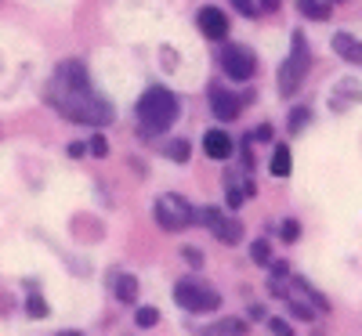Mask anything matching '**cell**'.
I'll return each instance as SVG.
<instances>
[{"label":"cell","mask_w":362,"mask_h":336,"mask_svg":"<svg viewBox=\"0 0 362 336\" xmlns=\"http://www.w3.org/2000/svg\"><path fill=\"white\" fill-rule=\"evenodd\" d=\"M25 311L33 315V318H47V300L33 289V293H29V300H25Z\"/></svg>","instance_id":"obj_21"},{"label":"cell","mask_w":362,"mask_h":336,"mask_svg":"<svg viewBox=\"0 0 362 336\" xmlns=\"http://www.w3.org/2000/svg\"><path fill=\"white\" fill-rule=\"evenodd\" d=\"M181 260H185L189 268H203V250H196V246H181Z\"/></svg>","instance_id":"obj_25"},{"label":"cell","mask_w":362,"mask_h":336,"mask_svg":"<svg viewBox=\"0 0 362 336\" xmlns=\"http://www.w3.org/2000/svg\"><path fill=\"white\" fill-rule=\"evenodd\" d=\"M257 11H279V0H257Z\"/></svg>","instance_id":"obj_30"},{"label":"cell","mask_w":362,"mask_h":336,"mask_svg":"<svg viewBox=\"0 0 362 336\" xmlns=\"http://www.w3.org/2000/svg\"><path fill=\"white\" fill-rule=\"evenodd\" d=\"M177 112H181V102H177L174 90L153 83V87H148L145 95L138 98V134H141V138L163 134L174 119H177Z\"/></svg>","instance_id":"obj_2"},{"label":"cell","mask_w":362,"mask_h":336,"mask_svg":"<svg viewBox=\"0 0 362 336\" xmlns=\"http://www.w3.org/2000/svg\"><path fill=\"white\" fill-rule=\"evenodd\" d=\"M218 62H221V73L235 83H247L254 73H257V58L247 44H225L221 54H218Z\"/></svg>","instance_id":"obj_6"},{"label":"cell","mask_w":362,"mask_h":336,"mask_svg":"<svg viewBox=\"0 0 362 336\" xmlns=\"http://www.w3.org/2000/svg\"><path fill=\"white\" fill-rule=\"evenodd\" d=\"M174 304L185 308L192 315H206V311H218L221 308V293L210 286V282H199V279H181L174 286Z\"/></svg>","instance_id":"obj_4"},{"label":"cell","mask_w":362,"mask_h":336,"mask_svg":"<svg viewBox=\"0 0 362 336\" xmlns=\"http://www.w3.org/2000/svg\"><path fill=\"white\" fill-rule=\"evenodd\" d=\"M163 156H167L170 163H189L192 145H189L185 138H174V141H167V145H163Z\"/></svg>","instance_id":"obj_16"},{"label":"cell","mask_w":362,"mask_h":336,"mask_svg":"<svg viewBox=\"0 0 362 336\" xmlns=\"http://www.w3.org/2000/svg\"><path fill=\"white\" fill-rule=\"evenodd\" d=\"M112 296H116L119 304H134V300H138V279H134V275L116 271V275H112Z\"/></svg>","instance_id":"obj_13"},{"label":"cell","mask_w":362,"mask_h":336,"mask_svg":"<svg viewBox=\"0 0 362 336\" xmlns=\"http://www.w3.org/2000/svg\"><path fill=\"white\" fill-rule=\"evenodd\" d=\"M243 332H247L243 318H218V322L196 329V336H243Z\"/></svg>","instance_id":"obj_12"},{"label":"cell","mask_w":362,"mask_h":336,"mask_svg":"<svg viewBox=\"0 0 362 336\" xmlns=\"http://www.w3.org/2000/svg\"><path fill=\"white\" fill-rule=\"evenodd\" d=\"M300 239V224L297 221H283V242H297Z\"/></svg>","instance_id":"obj_28"},{"label":"cell","mask_w":362,"mask_h":336,"mask_svg":"<svg viewBox=\"0 0 362 336\" xmlns=\"http://www.w3.org/2000/svg\"><path fill=\"white\" fill-rule=\"evenodd\" d=\"M355 102H362V83H355V80H341L334 90H329V98H326L329 112H348Z\"/></svg>","instance_id":"obj_10"},{"label":"cell","mask_w":362,"mask_h":336,"mask_svg":"<svg viewBox=\"0 0 362 336\" xmlns=\"http://www.w3.org/2000/svg\"><path fill=\"white\" fill-rule=\"evenodd\" d=\"M268 170H272V177H286V174H290V148H286V145H276Z\"/></svg>","instance_id":"obj_17"},{"label":"cell","mask_w":362,"mask_h":336,"mask_svg":"<svg viewBox=\"0 0 362 336\" xmlns=\"http://www.w3.org/2000/svg\"><path fill=\"white\" fill-rule=\"evenodd\" d=\"M58 336H83V332H58Z\"/></svg>","instance_id":"obj_32"},{"label":"cell","mask_w":362,"mask_h":336,"mask_svg":"<svg viewBox=\"0 0 362 336\" xmlns=\"http://www.w3.org/2000/svg\"><path fill=\"white\" fill-rule=\"evenodd\" d=\"M196 25H199V33H203L206 40H225V37H228V18H225V11L210 8V4H203V8L196 11Z\"/></svg>","instance_id":"obj_8"},{"label":"cell","mask_w":362,"mask_h":336,"mask_svg":"<svg viewBox=\"0 0 362 336\" xmlns=\"http://www.w3.org/2000/svg\"><path fill=\"white\" fill-rule=\"evenodd\" d=\"M293 289H297V293H305V296H308V300L315 304L319 311H329V300H326L322 293H315V286H312L308 279H293Z\"/></svg>","instance_id":"obj_19"},{"label":"cell","mask_w":362,"mask_h":336,"mask_svg":"<svg viewBox=\"0 0 362 336\" xmlns=\"http://www.w3.org/2000/svg\"><path fill=\"white\" fill-rule=\"evenodd\" d=\"M232 148H235V141H232L225 131H206V134H203V152H206V160H228Z\"/></svg>","instance_id":"obj_11"},{"label":"cell","mask_w":362,"mask_h":336,"mask_svg":"<svg viewBox=\"0 0 362 336\" xmlns=\"http://www.w3.org/2000/svg\"><path fill=\"white\" fill-rule=\"evenodd\" d=\"M264 322H268V329L276 332V336H297V332L290 329V322H283V318H272V315H268Z\"/></svg>","instance_id":"obj_26"},{"label":"cell","mask_w":362,"mask_h":336,"mask_svg":"<svg viewBox=\"0 0 362 336\" xmlns=\"http://www.w3.org/2000/svg\"><path fill=\"white\" fill-rule=\"evenodd\" d=\"M87 152H90L95 160H105V156H109V141H105L102 134H95V138L87 141Z\"/></svg>","instance_id":"obj_23"},{"label":"cell","mask_w":362,"mask_h":336,"mask_svg":"<svg viewBox=\"0 0 362 336\" xmlns=\"http://www.w3.org/2000/svg\"><path fill=\"white\" fill-rule=\"evenodd\" d=\"M250 260H254V264H261V268H268V264H272V246H268V239H257L254 246H250Z\"/></svg>","instance_id":"obj_20"},{"label":"cell","mask_w":362,"mask_h":336,"mask_svg":"<svg viewBox=\"0 0 362 336\" xmlns=\"http://www.w3.org/2000/svg\"><path fill=\"white\" fill-rule=\"evenodd\" d=\"M210 109H214V116L221 119V124H232V119H239V98L232 95L228 87L210 83Z\"/></svg>","instance_id":"obj_9"},{"label":"cell","mask_w":362,"mask_h":336,"mask_svg":"<svg viewBox=\"0 0 362 336\" xmlns=\"http://www.w3.org/2000/svg\"><path fill=\"white\" fill-rule=\"evenodd\" d=\"M232 8L243 15V18H254V15H257V4H254V0H232Z\"/></svg>","instance_id":"obj_27"},{"label":"cell","mask_w":362,"mask_h":336,"mask_svg":"<svg viewBox=\"0 0 362 336\" xmlns=\"http://www.w3.org/2000/svg\"><path fill=\"white\" fill-rule=\"evenodd\" d=\"M47 105L58 116L73 119V124H87V127H109L116 116L112 105L90 87V76L76 58H69V62L54 69V76L47 83Z\"/></svg>","instance_id":"obj_1"},{"label":"cell","mask_w":362,"mask_h":336,"mask_svg":"<svg viewBox=\"0 0 362 336\" xmlns=\"http://www.w3.org/2000/svg\"><path fill=\"white\" fill-rule=\"evenodd\" d=\"M153 217H156V224H160L163 232H181V228H189V224L196 221V206H192L185 196L167 192V196L156 199Z\"/></svg>","instance_id":"obj_5"},{"label":"cell","mask_w":362,"mask_h":336,"mask_svg":"<svg viewBox=\"0 0 362 336\" xmlns=\"http://www.w3.org/2000/svg\"><path fill=\"white\" fill-rule=\"evenodd\" d=\"M308 116H312L308 109H293V112H290V131H293V134L305 131V127H308Z\"/></svg>","instance_id":"obj_24"},{"label":"cell","mask_w":362,"mask_h":336,"mask_svg":"<svg viewBox=\"0 0 362 336\" xmlns=\"http://www.w3.org/2000/svg\"><path fill=\"white\" fill-rule=\"evenodd\" d=\"M134 322H138V329H153V325L160 322V311H156V308H138Z\"/></svg>","instance_id":"obj_22"},{"label":"cell","mask_w":362,"mask_h":336,"mask_svg":"<svg viewBox=\"0 0 362 336\" xmlns=\"http://www.w3.org/2000/svg\"><path fill=\"white\" fill-rule=\"evenodd\" d=\"M286 304H290V315L300 318V322H315V315H319L315 304H305V300H297V296H286Z\"/></svg>","instance_id":"obj_18"},{"label":"cell","mask_w":362,"mask_h":336,"mask_svg":"<svg viewBox=\"0 0 362 336\" xmlns=\"http://www.w3.org/2000/svg\"><path fill=\"white\" fill-rule=\"evenodd\" d=\"M83 152H87L83 141H73V145H69V156H83Z\"/></svg>","instance_id":"obj_31"},{"label":"cell","mask_w":362,"mask_h":336,"mask_svg":"<svg viewBox=\"0 0 362 336\" xmlns=\"http://www.w3.org/2000/svg\"><path fill=\"white\" fill-rule=\"evenodd\" d=\"M196 221H203L210 232H214V239L225 242V246H239V239H243V224H239L235 217H225L218 206L196 210Z\"/></svg>","instance_id":"obj_7"},{"label":"cell","mask_w":362,"mask_h":336,"mask_svg":"<svg viewBox=\"0 0 362 336\" xmlns=\"http://www.w3.org/2000/svg\"><path fill=\"white\" fill-rule=\"evenodd\" d=\"M297 11L312 22H326L334 15V4H329V0H297Z\"/></svg>","instance_id":"obj_15"},{"label":"cell","mask_w":362,"mask_h":336,"mask_svg":"<svg viewBox=\"0 0 362 336\" xmlns=\"http://www.w3.org/2000/svg\"><path fill=\"white\" fill-rule=\"evenodd\" d=\"M308 69H312V51H308V40L300 37V33H293V37H290V58L279 66V95H283V98H290L293 90H297L300 83H305Z\"/></svg>","instance_id":"obj_3"},{"label":"cell","mask_w":362,"mask_h":336,"mask_svg":"<svg viewBox=\"0 0 362 336\" xmlns=\"http://www.w3.org/2000/svg\"><path fill=\"white\" fill-rule=\"evenodd\" d=\"M334 51L351 66H362V40H355L351 33H334Z\"/></svg>","instance_id":"obj_14"},{"label":"cell","mask_w":362,"mask_h":336,"mask_svg":"<svg viewBox=\"0 0 362 336\" xmlns=\"http://www.w3.org/2000/svg\"><path fill=\"white\" fill-rule=\"evenodd\" d=\"M272 134H276V131H272V124H264V127H257V131H254V138H257V141H272Z\"/></svg>","instance_id":"obj_29"},{"label":"cell","mask_w":362,"mask_h":336,"mask_svg":"<svg viewBox=\"0 0 362 336\" xmlns=\"http://www.w3.org/2000/svg\"><path fill=\"white\" fill-rule=\"evenodd\" d=\"M329 4H337V0H329Z\"/></svg>","instance_id":"obj_33"}]
</instances>
